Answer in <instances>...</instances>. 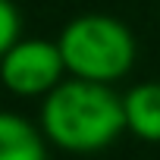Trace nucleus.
Segmentation results:
<instances>
[{"label":"nucleus","instance_id":"nucleus-1","mask_svg":"<svg viewBox=\"0 0 160 160\" xmlns=\"http://www.w3.org/2000/svg\"><path fill=\"white\" fill-rule=\"evenodd\" d=\"M126 129L122 98L110 85L66 78L41 104V132L63 151L91 154L119 138Z\"/></svg>","mask_w":160,"mask_h":160},{"label":"nucleus","instance_id":"nucleus-2","mask_svg":"<svg viewBox=\"0 0 160 160\" xmlns=\"http://www.w3.org/2000/svg\"><path fill=\"white\" fill-rule=\"evenodd\" d=\"M63 66L72 78L98 85H113L135 63V38L132 32L110 16L88 13L72 19L57 38Z\"/></svg>","mask_w":160,"mask_h":160},{"label":"nucleus","instance_id":"nucleus-3","mask_svg":"<svg viewBox=\"0 0 160 160\" xmlns=\"http://www.w3.org/2000/svg\"><path fill=\"white\" fill-rule=\"evenodd\" d=\"M63 57L53 41L19 38L0 57V82L19 98H47L63 82Z\"/></svg>","mask_w":160,"mask_h":160},{"label":"nucleus","instance_id":"nucleus-4","mask_svg":"<svg viewBox=\"0 0 160 160\" xmlns=\"http://www.w3.org/2000/svg\"><path fill=\"white\" fill-rule=\"evenodd\" d=\"M126 129L141 141H160V82H141L122 98Z\"/></svg>","mask_w":160,"mask_h":160},{"label":"nucleus","instance_id":"nucleus-5","mask_svg":"<svg viewBox=\"0 0 160 160\" xmlns=\"http://www.w3.org/2000/svg\"><path fill=\"white\" fill-rule=\"evenodd\" d=\"M0 160H47L44 132L16 113H0Z\"/></svg>","mask_w":160,"mask_h":160},{"label":"nucleus","instance_id":"nucleus-6","mask_svg":"<svg viewBox=\"0 0 160 160\" xmlns=\"http://www.w3.org/2000/svg\"><path fill=\"white\" fill-rule=\"evenodd\" d=\"M19 32H22L19 10L13 7V0H0V57L19 41Z\"/></svg>","mask_w":160,"mask_h":160}]
</instances>
